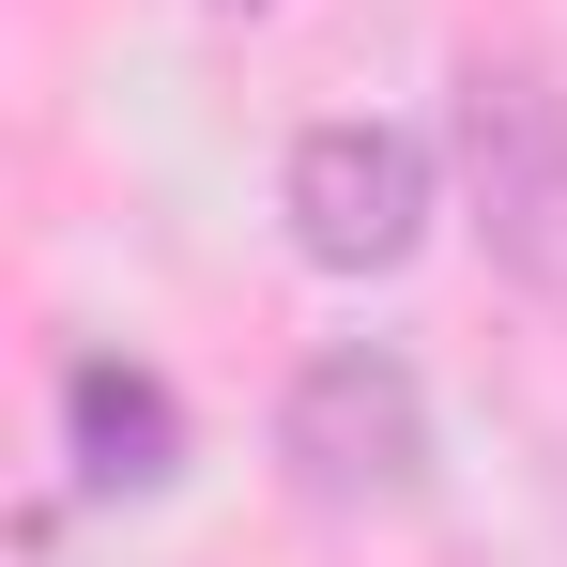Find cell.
Returning <instances> with one entry per match:
<instances>
[{
    "instance_id": "1",
    "label": "cell",
    "mask_w": 567,
    "mask_h": 567,
    "mask_svg": "<svg viewBox=\"0 0 567 567\" xmlns=\"http://www.w3.org/2000/svg\"><path fill=\"white\" fill-rule=\"evenodd\" d=\"M277 461L307 506H414L430 491V383L399 369L383 338H338L307 353L277 399Z\"/></svg>"
},
{
    "instance_id": "2",
    "label": "cell",
    "mask_w": 567,
    "mask_h": 567,
    "mask_svg": "<svg viewBox=\"0 0 567 567\" xmlns=\"http://www.w3.org/2000/svg\"><path fill=\"white\" fill-rule=\"evenodd\" d=\"M461 199L491 261L567 307V93L537 62H461Z\"/></svg>"
},
{
    "instance_id": "3",
    "label": "cell",
    "mask_w": 567,
    "mask_h": 567,
    "mask_svg": "<svg viewBox=\"0 0 567 567\" xmlns=\"http://www.w3.org/2000/svg\"><path fill=\"white\" fill-rule=\"evenodd\" d=\"M430 199H445V169H430L414 123H307L277 215H291V246H307L322 277H399V261L430 246Z\"/></svg>"
},
{
    "instance_id": "4",
    "label": "cell",
    "mask_w": 567,
    "mask_h": 567,
    "mask_svg": "<svg viewBox=\"0 0 567 567\" xmlns=\"http://www.w3.org/2000/svg\"><path fill=\"white\" fill-rule=\"evenodd\" d=\"M62 430H78V475L93 491H169L185 475V399L123 353H78L62 369Z\"/></svg>"
}]
</instances>
